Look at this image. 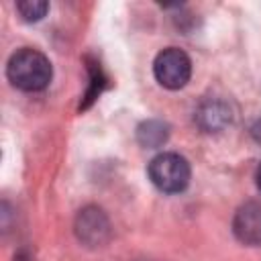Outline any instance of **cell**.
Listing matches in <instances>:
<instances>
[{
  "label": "cell",
  "instance_id": "5b68a950",
  "mask_svg": "<svg viewBox=\"0 0 261 261\" xmlns=\"http://www.w3.org/2000/svg\"><path fill=\"white\" fill-rule=\"evenodd\" d=\"M232 232L243 245H249V247L261 245V204L257 202L243 204L234 212Z\"/></svg>",
  "mask_w": 261,
  "mask_h": 261
},
{
  "label": "cell",
  "instance_id": "6da1fadb",
  "mask_svg": "<svg viewBox=\"0 0 261 261\" xmlns=\"http://www.w3.org/2000/svg\"><path fill=\"white\" fill-rule=\"evenodd\" d=\"M6 75L14 88L22 92H39L49 86L53 67H51V61L41 51L24 47V49H18L8 59Z\"/></svg>",
  "mask_w": 261,
  "mask_h": 261
},
{
  "label": "cell",
  "instance_id": "30bf717a",
  "mask_svg": "<svg viewBox=\"0 0 261 261\" xmlns=\"http://www.w3.org/2000/svg\"><path fill=\"white\" fill-rule=\"evenodd\" d=\"M255 184H257V190L261 192V163H259V167L255 171Z\"/></svg>",
  "mask_w": 261,
  "mask_h": 261
},
{
  "label": "cell",
  "instance_id": "8fae6325",
  "mask_svg": "<svg viewBox=\"0 0 261 261\" xmlns=\"http://www.w3.org/2000/svg\"><path fill=\"white\" fill-rule=\"evenodd\" d=\"M14 261H31V257H29V255H27V253H18V255H16V259H14Z\"/></svg>",
  "mask_w": 261,
  "mask_h": 261
},
{
  "label": "cell",
  "instance_id": "ba28073f",
  "mask_svg": "<svg viewBox=\"0 0 261 261\" xmlns=\"http://www.w3.org/2000/svg\"><path fill=\"white\" fill-rule=\"evenodd\" d=\"M16 10H18V14L24 22H37L47 14L49 2H45V0H22V2H16Z\"/></svg>",
  "mask_w": 261,
  "mask_h": 261
},
{
  "label": "cell",
  "instance_id": "277c9868",
  "mask_svg": "<svg viewBox=\"0 0 261 261\" xmlns=\"http://www.w3.org/2000/svg\"><path fill=\"white\" fill-rule=\"evenodd\" d=\"M75 234L84 245L100 247L110 237V222L100 208L88 206V208L80 210V214L75 218Z\"/></svg>",
  "mask_w": 261,
  "mask_h": 261
},
{
  "label": "cell",
  "instance_id": "3957f363",
  "mask_svg": "<svg viewBox=\"0 0 261 261\" xmlns=\"http://www.w3.org/2000/svg\"><path fill=\"white\" fill-rule=\"evenodd\" d=\"M155 80L167 90H179L190 82L192 75V61L190 57L175 47H167L157 53L153 61Z\"/></svg>",
  "mask_w": 261,
  "mask_h": 261
},
{
  "label": "cell",
  "instance_id": "52a82bcc",
  "mask_svg": "<svg viewBox=\"0 0 261 261\" xmlns=\"http://www.w3.org/2000/svg\"><path fill=\"white\" fill-rule=\"evenodd\" d=\"M167 137H169V126L161 120H145L137 128V141L149 149L161 147L167 141Z\"/></svg>",
  "mask_w": 261,
  "mask_h": 261
},
{
  "label": "cell",
  "instance_id": "8992f818",
  "mask_svg": "<svg viewBox=\"0 0 261 261\" xmlns=\"http://www.w3.org/2000/svg\"><path fill=\"white\" fill-rule=\"evenodd\" d=\"M230 120H232L230 108L220 98H210V100L202 102L200 108L196 110V122L206 133H218L226 124H230Z\"/></svg>",
  "mask_w": 261,
  "mask_h": 261
},
{
  "label": "cell",
  "instance_id": "7a4b0ae2",
  "mask_svg": "<svg viewBox=\"0 0 261 261\" xmlns=\"http://www.w3.org/2000/svg\"><path fill=\"white\" fill-rule=\"evenodd\" d=\"M149 179L153 186L165 194H179L188 188L192 171L186 157L177 153H159L149 163Z\"/></svg>",
  "mask_w": 261,
  "mask_h": 261
},
{
  "label": "cell",
  "instance_id": "9c48e42d",
  "mask_svg": "<svg viewBox=\"0 0 261 261\" xmlns=\"http://www.w3.org/2000/svg\"><path fill=\"white\" fill-rule=\"evenodd\" d=\"M251 137L255 139V143L261 145V118H257V120L251 124Z\"/></svg>",
  "mask_w": 261,
  "mask_h": 261
}]
</instances>
